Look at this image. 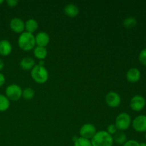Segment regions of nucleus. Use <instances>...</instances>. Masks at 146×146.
Returning <instances> with one entry per match:
<instances>
[{"label":"nucleus","instance_id":"obj_1","mask_svg":"<svg viewBox=\"0 0 146 146\" xmlns=\"http://www.w3.org/2000/svg\"><path fill=\"white\" fill-rule=\"evenodd\" d=\"M92 146H113V140L112 135L108 134L106 131L96 132L91 140Z\"/></svg>","mask_w":146,"mask_h":146},{"label":"nucleus","instance_id":"obj_2","mask_svg":"<svg viewBox=\"0 0 146 146\" xmlns=\"http://www.w3.org/2000/svg\"><path fill=\"white\" fill-rule=\"evenodd\" d=\"M18 45L23 51H31L35 47V36L33 34H30L27 31L21 33L18 38Z\"/></svg>","mask_w":146,"mask_h":146},{"label":"nucleus","instance_id":"obj_3","mask_svg":"<svg viewBox=\"0 0 146 146\" xmlns=\"http://www.w3.org/2000/svg\"><path fill=\"white\" fill-rule=\"evenodd\" d=\"M31 76L37 84H43L48 81V72L44 66L35 65L31 70Z\"/></svg>","mask_w":146,"mask_h":146},{"label":"nucleus","instance_id":"obj_4","mask_svg":"<svg viewBox=\"0 0 146 146\" xmlns=\"http://www.w3.org/2000/svg\"><path fill=\"white\" fill-rule=\"evenodd\" d=\"M131 124V118L127 113H121L115 118V125L117 129L120 131H123L128 129Z\"/></svg>","mask_w":146,"mask_h":146},{"label":"nucleus","instance_id":"obj_5","mask_svg":"<svg viewBox=\"0 0 146 146\" xmlns=\"http://www.w3.org/2000/svg\"><path fill=\"white\" fill-rule=\"evenodd\" d=\"M5 94L9 101H17L22 97V89L17 84H11L7 87Z\"/></svg>","mask_w":146,"mask_h":146},{"label":"nucleus","instance_id":"obj_6","mask_svg":"<svg viewBox=\"0 0 146 146\" xmlns=\"http://www.w3.org/2000/svg\"><path fill=\"white\" fill-rule=\"evenodd\" d=\"M96 132V128L94 124L85 123L80 128L79 133L81 138L91 140V138L95 135Z\"/></svg>","mask_w":146,"mask_h":146},{"label":"nucleus","instance_id":"obj_7","mask_svg":"<svg viewBox=\"0 0 146 146\" xmlns=\"http://www.w3.org/2000/svg\"><path fill=\"white\" fill-rule=\"evenodd\" d=\"M105 101L108 106L114 108L121 105V98L118 93L115 91H110L106 96Z\"/></svg>","mask_w":146,"mask_h":146},{"label":"nucleus","instance_id":"obj_8","mask_svg":"<svg viewBox=\"0 0 146 146\" xmlns=\"http://www.w3.org/2000/svg\"><path fill=\"white\" fill-rule=\"evenodd\" d=\"M146 104L145 99L143 96L141 95H135L131 98L130 102L131 108L134 111H141L145 108Z\"/></svg>","mask_w":146,"mask_h":146},{"label":"nucleus","instance_id":"obj_9","mask_svg":"<svg viewBox=\"0 0 146 146\" xmlns=\"http://www.w3.org/2000/svg\"><path fill=\"white\" fill-rule=\"evenodd\" d=\"M132 126L137 132H146V115H140L135 117L132 122Z\"/></svg>","mask_w":146,"mask_h":146},{"label":"nucleus","instance_id":"obj_10","mask_svg":"<svg viewBox=\"0 0 146 146\" xmlns=\"http://www.w3.org/2000/svg\"><path fill=\"white\" fill-rule=\"evenodd\" d=\"M9 27L11 31L17 34H21L25 29V22L21 19L15 17L10 21Z\"/></svg>","mask_w":146,"mask_h":146},{"label":"nucleus","instance_id":"obj_11","mask_svg":"<svg viewBox=\"0 0 146 146\" xmlns=\"http://www.w3.org/2000/svg\"><path fill=\"white\" fill-rule=\"evenodd\" d=\"M36 44L37 46L46 47L50 41V37L45 31H40L35 36Z\"/></svg>","mask_w":146,"mask_h":146},{"label":"nucleus","instance_id":"obj_12","mask_svg":"<svg viewBox=\"0 0 146 146\" xmlns=\"http://www.w3.org/2000/svg\"><path fill=\"white\" fill-rule=\"evenodd\" d=\"M141 76V71L136 68H131L127 71L126 78L128 82L136 83L140 80Z\"/></svg>","mask_w":146,"mask_h":146},{"label":"nucleus","instance_id":"obj_13","mask_svg":"<svg viewBox=\"0 0 146 146\" xmlns=\"http://www.w3.org/2000/svg\"><path fill=\"white\" fill-rule=\"evenodd\" d=\"M12 51V46L11 43L6 39L0 41V55L3 56H9Z\"/></svg>","mask_w":146,"mask_h":146},{"label":"nucleus","instance_id":"obj_14","mask_svg":"<svg viewBox=\"0 0 146 146\" xmlns=\"http://www.w3.org/2000/svg\"><path fill=\"white\" fill-rule=\"evenodd\" d=\"M19 65L23 70H25V71L31 70L35 66V61L31 57L26 56L20 61Z\"/></svg>","mask_w":146,"mask_h":146},{"label":"nucleus","instance_id":"obj_15","mask_svg":"<svg viewBox=\"0 0 146 146\" xmlns=\"http://www.w3.org/2000/svg\"><path fill=\"white\" fill-rule=\"evenodd\" d=\"M64 11L66 16L71 18L76 17L79 13V10L77 6L74 4H68L65 6L64 9Z\"/></svg>","mask_w":146,"mask_h":146},{"label":"nucleus","instance_id":"obj_16","mask_svg":"<svg viewBox=\"0 0 146 146\" xmlns=\"http://www.w3.org/2000/svg\"><path fill=\"white\" fill-rule=\"evenodd\" d=\"M38 27V22L34 19H29L25 22L26 31L30 34H33L37 30Z\"/></svg>","mask_w":146,"mask_h":146},{"label":"nucleus","instance_id":"obj_17","mask_svg":"<svg viewBox=\"0 0 146 146\" xmlns=\"http://www.w3.org/2000/svg\"><path fill=\"white\" fill-rule=\"evenodd\" d=\"M34 56L40 61H43L47 56V50L46 47L36 46L34 49Z\"/></svg>","mask_w":146,"mask_h":146},{"label":"nucleus","instance_id":"obj_18","mask_svg":"<svg viewBox=\"0 0 146 146\" xmlns=\"http://www.w3.org/2000/svg\"><path fill=\"white\" fill-rule=\"evenodd\" d=\"M113 140L119 145H123L127 141V137L123 131H117L113 135Z\"/></svg>","mask_w":146,"mask_h":146},{"label":"nucleus","instance_id":"obj_19","mask_svg":"<svg viewBox=\"0 0 146 146\" xmlns=\"http://www.w3.org/2000/svg\"><path fill=\"white\" fill-rule=\"evenodd\" d=\"M10 106V101L5 95L0 94V112L7 111Z\"/></svg>","mask_w":146,"mask_h":146},{"label":"nucleus","instance_id":"obj_20","mask_svg":"<svg viewBox=\"0 0 146 146\" xmlns=\"http://www.w3.org/2000/svg\"><path fill=\"white\" fill-rule=\"evenodd\" d=\"M35 92L31 88H26L22 90V98L25 100H31L34 97Z\"/></svg>","mask_w":146,"mask_h":146},{"label":"nucleus","instance_id":"obj_21","mask_svg":"<svg viewBox=\"0 0 146 146\" xmlns=\"http://www.w3.org/2000/svg\"><path fill=\"white\" fill-rule=\"evenodd\" d=\"M137 24V21L134 17H130L125 19L123 21V26L126 29H132L135 27Z\"/></svg>","mask_w":146,"mask_h":146},{"label":"nucleus","instance_id":"obj_22","mask_svg":"<svg viewBox=\"0 0 146 146\" xmlns=\"http://www.w3.org/2000/svg\"><path fill=\"white\" fill-rule=\"evenodd\" d=\"M74 146H92V145H91V140L78 137V138L74 141Z\"/></svg>","mask_w":146,"mask_h":146},{"label":"nucleus","instance_id":"obj_23","mask_svg":"<svg viewBox=\"0 0 146 146\" xmlns=\"http://www.w3.org/2000/svg\"><path fill=\"white\" fill-rule=\"evenodd\" d=\"M138 59L141 64L146 66V48H144L140 52L138 56Z\"/></svg>","mask_w":146,"mask_h":146},{"label":"nucleus","instance_id":"obj_24","mask_svg":"<svg viewBox=\"0 0 146 146\" xmlns=\"http://www.w3.org/2000/svg\"><path fill=\"white\" fill-rule=\"evenodd\" d=\"M117 131H118V129H117L115 124H110V125L107 127L106 132L108 133V134H110L111 135H114Z\"/></svg>","mask_w":146,"mask_h":146},{"label":"nucleus","instance_id":"obj_25","mask_svg":"<svg viewBox=\"0 0 146 146\" xmlns=\"http://www.w3.org/2000/svg\"><path fill=\"white\" fill-rule=\"evenodd\" d=\"M123 146H140V143L135 140H129L127 141Z\"/></svg>","mask_w":146,"mask_h":146},{"label":"nucleus","instance_id":"obj_26","mask_svg":"<svg viewBox=\"0 0 146 146\" xmlns=\"http://www.w3.org/2000/svg\"><path fill=\"white\" fill-rule=\"evenodd\" d=\"M6 2H7V5L10 7H15L19 4L18 0H7Z\"/></svg>","mask_w":146,"mask_h":146},{"label":"nucleus","instance_id":"obj_27","mask_svg":"<svg viewBox=\"0 0 146 146\" xmlns=\"http://www.w3.org/2000/svg\"><path fill=\"white\" fill-rule=\"evenodd\" d=\"M5 76L0 72V88L4 86V84H5Z\"/></svg>","mask_w":146,"mask_h":146},{"label":"nucleus","instance_id":"obj_28","mask_svg":"<svg viewBox=\"0 0 146 146\" xmlns=\"http://www.w3.org/2000/svg\"><path fill=\"white\" fill-rule=\"evenodd\" d=\"M4 61H3V60L0 59V71H1L3 68H4Z\"/></svg>","mask_w":146,"mask_h":146},{"label":"nucleus","instance_id":"obj_29","mask_svg":"<svg viewBox=\"0 0 146 146\" xmlns=\"http://www.w3.org/2000/svg\"><path fill=\"white\" fill-rule=\"evenodd\" d=\"M38 65H40V66H44V61H40V62L38 63Z\"/></svg>","mask_w":146,"mask_h":146},{"label":"nucleus","instance_id":"obj_30","mask_svg":"<svg viewBox=\"0 0 146 146\" xmlns=\"http://www.w3.org/2000/svg\"><path fill=\"white\" fill-rule=\"evenodd\" d=\"M140 146H146V143H141Z\"/></svg>","mask_w":146,"mask_h":146},{"label":"nucleus","instance_id":"obj_31","mask_svg":"<svg viewBox=\"0 0 146 146\" xmlns=\"http://www.w3.org/2000/svg\"><path fill=\"white\" fill-rule=\"evenodd\" d=\"M3 2H4V1H3V0H0V5H1Z\"/></svg>","mask_w":146,"mask_h":146},{"label":"nucleus","instance_id":"obj_32","mask_svg":"<svg viewBox=\"0 0 146 146\" xmlns=\"http://www.w3.org/2000/svg\"><path fill=\"white\" fill-rule=\"evenodd\" d=\"M145 139H146V133H145Z\"/></svg>","mask_w":146,"mask_h":146}]
</instances>
